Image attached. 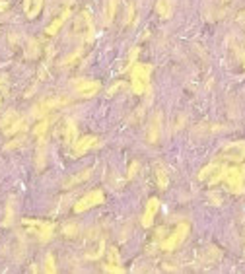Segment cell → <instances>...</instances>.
Masks as SVG:
<instances>
[{
	"label": "cell",
	"instance_id": "1",
	"mask_svg": "<svg viewBox=\"0 0 245 274\" xmlns=\"http://www.w3.org/2000/svg\"><path fill=\"white\" fill-rule=\"evenodd\" d=\"M154 66L152 64H140L136 62L131 68V86H133V94L142 96L146 90H150V76H152Z\"/></svg>",
	"mask_w": 245,
	"mask_h": 274
},
{
	"label": "cell",
	"instance_id": "2",
	"mask_svg": "<svg viewBox=\"0 0 245 274\" xmlns=\"http://www.w3.org/2000/svg\"><path fill=\"white\" fill-rule=\"evenodd\" d=\"M24 225L29 229V233H33L41 243L51 241L53 233H54V224L53 222H41V220H24Z\"/></svg>",
	"mask_w": 245,
	"mask_h": 274
},
{
	"label": "cell",
	"instance_id": "3",
	"mask_svg": "<svg viewBox=\"0 0 245 274\" xmlns=\"http://www.w3.org/2000/svg\"><path fill=\"white\" fill-rule=\"evenodd\" d=\"M0 128H2V132H4L6 136H12V134L24 130V128H26V123H24V119L20 117L18 111L10 109V111H6L4 117L0 119Z\"/></svg>",
	"mask_w": 245,
	"mask_h": 274
},
{
	"label": "cell",
	"instance_id": "4",
	"mask_svg": "<svg viewBox=\"0 0 245 274\" xmlns=\"http://www.w3.org/2000/svg\"><path fill=\"white\" fill-rule=\"evenodd\" d=\"M187 233H189V224L187 222H181V224H177V227L162 241V251H173V249H177L183 241H185V237H187Z\"/></svg>",
	"mask_w": 245,
	"mask_h": 274
},
{
	"label": "cell",
	"instance_id": "5",
	"mask_svg": "<svg viewBox=\"0 0 245 274\" xmlns=\"http://www.w3.org/2000/svg\"><path fill=\"white\" fill-rule=\"evenodd\" d=\"M226 185L232 193L240 195L244 193V183H245V165H236V167H230L228 169V175H226Z\"/></svg>",
	"mask_w": 245,
	"mask_h": 274
},
{
	"label": "cell",
	"instance_id": "6",
	"mask_svg": "<svg viewBox=\"0 0 245 274\" xmlns=\"http://www.w3.org/2000/svg\"><path fill=\"white\" fill-rule=\"evenodd\" d=\"M103 200H105V197H103L101 191H92V193L84 195L82 199H78V200L74 202V212H76V214H82V212H86V210H90V208H94V206L103 204Z\"/></svg>",
	"mask_w": 245,
	"mask_h": 274
},
{
	"label": "cell",
	"instance_id": "7",
	"mask_svg": "<svg viewBox=\"0 0 245 274\" xmlns=\"http://www.w3.org/2000/svg\"><path fill=\"white\" fill-rule=\"evenodd\" d=\"M220 156H222V160H228V162H234V164H242L245 160V140H238V142L226 144Z\"/></svg>",
	"mask_w": 245,
	"mask_h": 274
},
{
	"label": "cell",
	"instance_id": "8",
	"mask_svg": "<svg viewBox=\"0 0 245 274\" xmlns=\"http://www.w3.org/2000/svg\"><path fill=\"white\" fill-rule=\"evenodd\" d=\"M98 144H99L98 136H84V138H78V140L74 142V146H72V154H74V158H80V156H84L88 150H92V148L98 146Z\"/></svg>",
	"mask_w": 245,
	"mask_h": 274
},
{
	"label": "cell",
	"instance_id": "9",
	"mask_svg": "<svg viewBox=\"0 0 245 274\" xmlns=\"http://www.w3.org/2000/svg\"><path fill=\"white\" fill-rule=\"evenodd\" d=\"M99 88L101 86H99V82H96V80H82V82L76 84V94L80 98H94L99 92Z\"/></svg>",
	"mask_w": 245,
	"mask_h": 274
},
{
	"label": "cell",
	"instance_id": "10",
	"mask_svg": "<svg viewBox=\"0 0 245 274\" xmlns=\"http://www.w3.org/2000/svg\"><path fill=\"white\" fill-rule=\"evenodd\" d=\"M158 210H160V200L156 197H152L146 202V210H144V216H142V225L144 227H150L154 224V218H156Z\"/></svg>",
	"mask_w": 245,
	"mask_h": 274
},
{
	"label": "cell",
	"instance_id": "11",
	"mask_svg": "<svg viewBox=\"0 0 245 274\" xmlns=\"http://www.w3.org/2000/svg\"><path fill=\"white\" fill-rule=\"evenodd\" d=\"M160 134H162V113L158 111V113L152 117V121H150V126H148V140H150L152 144H156V142L160 140Z\"/></svg>",
	"mask_w": 245,
	"mask_h": 274
},
{
	"label": "cell",
	"instance_id": "12",
	"mask_svg": "<svg viewBox=\"0 0 245 274\" xmlns=\"http://www.w3.org/2000/svg\"><path fill=\"white\" fill-rule=\"evenodd\" d=\"M70 16H72V12H70V6H66V8L62 10V14H60V16H58V18H56L53 24H49V25H47V29H45V31H47V35H54V33H58V31H60V27L64 25V22H66Z\"/></svg>",
	"mask_w": 245,
	"mask_h": 274
},
{
	"label": "cell",
	"instance_id": "13",
	"mask_svg": "<svg viewBox=\"0 0 245 274\" xmlns=\"http://www.w3.org/2000/svg\"><path fill=\"white\" fill-rule=\"evenodd\" d=\"M66 101H68L66 98H54V100H49V101H43L39 107H35L33 115H35V117H43L47 111H51L53 107H60V105H64Z\"/></svg>",
	"mask_w": 245,
	"mask_h": 274
},
{
	"label": "cell",
	"instance_id": "14",
	"mask_svg": "<svg viewBox=\"0 0 245 274\" xmlns=\"http://www.w3.org/2000/svg\"><path fill=\"white\" fill-rule=\"evenodd\" d=\"M117 6H119V0H105V4H103V25H111L113 24Z\"/></svg>",
	"mask_w": 245,
	"mask_h": 274
},
{
	"label": "cell",
	"instance_id": "15",
	"mask_svg": "<svg viewBox=\"0 0 245 274\" xmlns=\"http://www.w3.org/2000/svg\"><path fill=\"white\" fill-rule=\"evenodd\" d=\"M78 140V128L76 123L72 119H66V128H64V142L68 146H74V142Z\"/></svg>",
	"mask_w": 245,
	"mask_h": 274
},
{
	"label": "cell",
	"instance_id": "16",
	"mask_svg": "<svg viewBox=\"0 0 245 274\" xmlns=\"http://www.w3.org/2000/svg\"><path fill=\"white\" fill-rule=\"evenodd\" d=\"M173 4H175V0H158L156 2V12L162 18H169L173 14Z\"/></svg>",
	"mask_w": 245,
	"mask_h": 274
},
{
	"label": "cell",
	"instance_id": "17",
	"mask_svg": "<svg viewBox=\"0 0 245 274\" xmlns=\"http://www.w3.org/2000/svg\"><path fill=\"white\" fill-rule=\"evenodd\" d=\"M45 154H47V138H37V169H43L45 165Z\"/></svg>",
	"mask_w": 245,
	"mask_h": 274
},
{
	"label": "cell",
	"instance_id": "18",
	"mask_svg": "<svg viewBox=\"0 0 245 274\" xmlns=\"http://www.w3.org/2000/svg\"><path fill=\"white\" fill-rule=\"evenodd\" d=\"M156 181H158V187H160L162 191L167 189V185H169V175H167L165 167L162 164L156 165Z\"/></svg>",
	"mask_w": 245,
	"mask_h": 274
},
{
	"label": "cell",
	"instance_id": "19",
	"mask_svg": "<svg viewBox=\"0 0 245 274\" xmlns=\"http://www.w3.org/2000/svg\"><path fill=\"white\" fill-rule=\"evenodd\" d=\"M14 216H16V200L10 199L8 204H6V218H4V222H2V225L10 227V225L14 224Z\"/></svg>",
	"mask_w": 245,
	"mask_h": 274
},
{
	"label": "cell",
	"instance_id": "20",
	"mask_svg": "<svg viewBox=\"0 0 245 274\" xmlns=\"http://www.w3.org/2000/svg\"><path fill=\"white\" fill-rule=\"evenodd\" d=\"M228 169H230L228 165H218V173L214 171V175L208 179V185H210V187H214V185H218L220 181H224V179H226V175H228Z\"/></svg>",
	"mask_w": 245,
	"mask_h": 274
},
{
	"label": "cell",
	"instance_id": "21",
	"mask_svg": "<svg viewBox=\"0 0 245 274\" xmlns=\"http://www.w3.org/2000/svg\"><path fill=\"white\" fill-rule=\"evenodd\" d=\"M90 175H92V169H84L82 173H78V175H74L72 179H68L64 187H66V189H70V187H74V185H80V183H82V181H86Z\"/></svg>",
	"mask_w": 245,
	"mask_h": 274
},
{
	"label": "cell",
	"instance_id": "22",
	"mask_svg": "<svg viewBox=\"0 0 245 274\" xmlns=\"http://www.w3.org/2000/svg\"><path fill=\"white\" fill-rule=\"evenodd\" d=\"M107 263H111V265H123V259H121L117 247H109L107 249Z\"/></svg>",
	"mask_w": 245,
	"mask_h": 274
},
{
	"label": "cell",
	"instance_id": "23",
	"mask_svg": "<svg viewBox=\"0 0 245 274\" xmlns=\"http://www.w3.org/2000/svg\"><path fill=\"white\" fill-rule=\"evenodd\" d=\"M43 2H45V0H33V2H31L29 10L26 12L29 20H33V18H37V16H39V12H41V8H43Z\"/></svg>",
	"mask_w": 245,
	"mask_h": 274
},
{
	"label": "cell",
	"instance_id": "24",
	"mask_svg": "<svg viewBox=\"0 0 245 274\" xmlns=\"http://www.w3.org/2000/svg\"><path fill=\"white\" fill-rule=\"evenodd\" d=\"M49 125H51V119H43V121H39V125L33 128V134H35L37 138L45 136V134H47V130H49Z\"/></svg>",
	"mask_w": 245,
	"mask_h": 274
},
{
	"label": "cell",
	"instance_id": "25",
	"mask_svg": "<svg viewBox=\"0 0 245 274\" xmlns=\"http://www.w3.org/2000/svg\"><path fill=\"white\" fill-rule=\"evenodd\" d=\"M216 169H218V164H208L206 167H202V169H200L198 179H200V181H206V179H208V175H210V173H214Z\"/></svg>",
	"mask_w": 245,
	"mask_h": 274
},
{
	"label": "cell",
	"instance_id": "26",
	"mask_svg": "<svg viewBox=\"0 0 245 274\" xmlns=\"http://www.w3.org/2000/svg\"><path fill=\"white\" fill-rule=\"evenodd\" d=\"M39 53V47H37V41L35 39H29L27 41V51H26V56H29V58H35Z\"/></svg>",
	"mask_w": 245,
	"mask_h": 274
},
{
	"label": "cell",
	"instance_id": "27",
	"mask_svg": "<svg viewBox=\"0 0 245 274\" xmlns=\"http://www.w3.org/2000/svg\"><path fill=\"white\" fill-rule=\"evenodd\" d=\"M43 269H45V273H49V274H54L56 273V267H54V259H53V255H47L45 257V265H43Z\"/></svg>",
	"mask_w": 245,
	"mask_h": 274
},
{
	"label": "cell",
	"instance_id": "28",
	"mask_svg": "<svg viewBox=\"0 0 245 274\" xmlns=\"http://www.w3.org/2000/svg\"><path fill=\"white\" fill-rule=\"evenodd\" d=\"M103 271H105V273H111V274H123L125 273L123 265H111V263L103 265Z\"/></svg>",
	"mask_w": 245,
	"mask_h": 274
},
{
	"label": "cell",
	"instance_id": "29",
	"mask_svg": "<svg viewBox=\"0 0 245 274\" xmlns=\"http://www.w3.org/2000/svg\"><path fill=\"white\" fill-rule=\"evenodd\" d=\"M138 51H140L138 47H133V51H131V55H129V66H127L125 70H129V68H133V66L136 64V56H138ZM125 70H123V72H125Z\"/></svg>",
	"mask_w": 245,
	"mask_h": 274
},
{
	"label": "cell",
	"instance_id": "30",
	"mask_svg": "<svg viewBox=\"0 0 245 274\" xmlns=\"http://www.w3.org/2000/svg\"><path fill=\"white\" fill-rule=\"evenodd\" d=\"M133 18H135V4H129V8H127V16H125V25H129L131 22H133Z\"/></svg>",
	"mask_w": 245,
	"mask_h": 274
},
{
	"label": "cell",
	"instance_id": "31",
	"mask_svg": "<svg viewBox=\"0 0 245 274\" xmlns=\"http://www.w3.org/2000/svg\"><path fill=\"white\" fill-rule=\"evenodd\" d=\"M78 229H80V227H78L76 224H68V225L64 227V235L72 237V235H76V233H78Z\"/></svg>",
	"mask_w": 245,
	"mask_h": 274
},
{
	"label": "cell",
	"instance_id": "32",
	"mask_svg": "<svg viewBox=\"0 0 245 274\" xmlns=\"http://www.w3.org/2000/svg\"><path fill=\"white\" fill-rule=\"evenodd\" d=\"M24 140H26V138L22 136V138H16L14 142H8V144H6V150H14V148H18V146H22V144H24Z\"/></svg>",
	"mask_w": 245,
	"mask_h": 274
},
{
	"label": "cell",
	"instance_id": "33",
	"mask_svg": "<svg viewBox=\"0 0 245 274\" xmlns=\"http://www.w3.org/2000/svg\"><path fill=\"white\" fill-rule=\"evenodd\" d=\"M138 167H140V165H138V162H133V164H131V167H129V173H127V177H129V179H133V177L136 175V169H138Z\"/></svg>",
	"mask_w": 245,
	"mask_h": 274
},
{
	"label": "cell",
	"instance_id": "34",
	"mask_svg": "<svg viewBox=\"0 0 245 274\" xmlns=\"http://www.w3.org/2000/svg\"><path fill=\"white\" fill-rule=\"evenodd\" d=\"M4 94H6V78L0 76V103H2V100H4Z\"/></svg>",
	"mask_w": 245,
	"mask_h": 274
},
{
	"label": "cell",
	"instance_id": "35",
	"mask_svg": "<svg viewBox=\"0 0 245 274\" xmlns=\"http://www.w3.org/2000/svg\"><path fill=\"white\" fill-rule=\"evenodd\" d=\"M80 53H82V49H78V51H74V53H72V55L68 56V58H64V62H62V64H64V66H68V64H70V62H72L74 58H78V56H80Z\"/></svg>",
	"mask_w": 245,
	"mask_h": 274
},
{
	"label": "cell",
	"instance_id": "36",
	"mask_svg": "<svg viewBox=\"0 0 245 274\" xmlns=\"http://www.w3.org/2000/svg\"><path fill=\"white\" fill-rule=\"evenodd\" d=\"M117 90H125V84H123V82H117L113 88H109V92H107V94H109V96H113Z\"/></svg>",
	"mask_w": 245,
	"mask_h": 274
},
{
	"label": "cell",
	"instance_id": "37",
	"mask_svg": "<svg viewBox=\"0 0 245 274\" xmlns=\"http://www.w3.org/2000/svg\"><path fill=\"white\" fill-rule=\"evenodd\" d=\"M208 197H210V200H214V202H212V204H216V206H220V204H222V199H220V197H218V195H216V197H214V195H212V193H210V195H208Z\"/></svg>",
	"mask_w": 245,
	"mask_h": 274
},
{
	"label": "cell",
	"instance_id": "38",
	"mask_svg": "<svg viewBox=\"0 0 245 274\" xmlns=\"http://www.w3.org/2000/svg\"><path fill=\"white\" fill-rule=\"evenodd\" d=\"M238 20H240V24H242V25L245 27V10L242 12V14H240V18H238Z\"/></svg>",
	"mask_w": 245,
	"mask_h": 274
},
{
	"label": "cell",
	"instance_id": "39",
	"mask_svg": "<svg viewBox=\"0 0 245 274\" xmlns=\"http://www.w3.org/2000/svg\"><path fill=\"white\" fill-rule=\"evenodd\" d=\"M31 2H33V0H26V2H24V8H26V12L29 10V6H31Z\"/></svg>",
	"mask_w": 245,
	"mask_h": 274
},
{
	"label": "cell",
	"instance_id": "40",
	"mask_svg": "<svg viewBox=\"0 0 245 274\" xmlns=\"http://www.w3.org/2000/svg\"><path fill=\"white\" fill-rule=\"evenodd\" d=\"M6 6H8V4H6L4 0H0V12H2V10H6Z\"/></svg>",
	"mask_w": 245,
	"mask_h": 274
},
{
	"label": "cell",
	"instance_id": "41",
	"mask_svg": "<svg viewBox=\"0 0 245 274\" xmlns=\"http://www.w3.org/2000/svg\"><path fill=\"white\" fill-rule=\"evenodd\" d=\"M244 68H245V64H244Z\"/></svg>",
	"mask_w": 245,
	"mask_h": 274
}]
</instances>
